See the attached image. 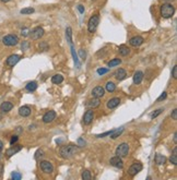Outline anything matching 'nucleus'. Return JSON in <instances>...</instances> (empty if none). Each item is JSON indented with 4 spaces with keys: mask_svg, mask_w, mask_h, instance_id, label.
<instances>
[{
    "mask_svg": "<svg viewBox=\"0 0 177 180\" xmlns=\"http://www.w3.org/2000/svg\"><path fill=\"white\" fill-rule=\"evenodd\" d=\"M18 140H19V136L17 134L15 135H12L11 136V140H10V144H14V143H17V142H18Z\"/></svg>",
    "mask_w": 177,
    "mask_h": 180,
    "instance_id": "79ce46f5",
    "label": "nucleus"
},
{
    "mask_svg": "<svg viewBox=\"0 0 177 180\" xmlns=\"http://www.w3.org/2000/svg\"><path fill=\"white\" fill-rule=\"evenodd\" d=\"M17 131H18V132H21V131H22L21 127H18V129H17Z\"/></svg>",
    "mask_w": 177,
    "mask_h": 180,
    "instance_id": "864d4df0",
    "label": "nucleus"
},
{
    "mask_svg": "<svg viewBox=\"0 0 177 180\" xmlns=\"http://www.w3.org/2000/svg\"><path fill=\"white\" fill-rule=\"evenodd\" d=\"M141 170H142V164L139 162H136L129 167L128 174H129V176H131V177H135L136 175L138 174V172H140Z\"/></svg>",
    "mask_w": 177,
    "mask_h": 180,
    "instance_id": "423d86ee",
    "label": "nucleus"
},
{
    "mask_svg": "<svg viewBox=\"0 0 177 180\" xmlns=\"http://www.w3.org/2000/svg\"><path fill=\"white\" fill-rule=\"evenodd\" d=\"M78 145L79 146H84V145H85V142L83 141V139L82 138H80L78 140Z\"/></svg>",
    "mask_w": 177,
    "mask_h": 180,
    "instance_id": "de8ad7c7",
    "label": "nucleus"
},
{
    "mask_svg": "<svg viewBox=\"0 0 177 180\" xmlns=\"http://www.w3.org/2000/svg\"><path fill=\"white\" fill-rule=\"evenodd\" d=\"M143 37H141V36H133V37L130 38L129 44L131 46H133V47H139V46H141L143 44Z\"/></svg>",
    "mask_w": 177,
    "mask_h": 180,
    "instance_id": "4468645a",
    "label": "nucleus"
},
{
    "mask_svg": "<svg viewBox=\"0 0 177 180\" xmlns=\"http://www.w3.org/2000/svg\"><path fill=\"white\" fill-rule=\"evenodd\" d=\"M172 119H174V120H177V109H174V110L172 111Z\"/></svg>",
    "mask_w": 177,
    "mask_h": 180,
    "instance_id": "a18cd8bd",
    "label": "nucleus"
},
{
    "mask_svg": "<svg viewBox=\"0 0 177 180\" xmlns=\"http://www.w3.org/2000/svg\"><path fill=\"white\" fill-rule=\"evenodd\" d=\"M99 104H101L99 98H95V97H93L92 99H89V100H87V104H85V106H87L89 109H95V108L99 107Z\"/></svg>",
    "mask_w": 177,
    "mask_h": 180,
    "instance_id": "dca6fc26",
    "label": "nucleus"
},
{
    "mask_svg": "<svg viewBox=\"0 0 177 180\" xmlns=\"http://www.w3.org/2000/svg\"><path fill=\"white\" fill-rule=\"evenodd\" d=\"M91 94H92V96L95 97V98H101V97H103V96L105 95V90H104V87L102 86H96L92 90Z\"/></svg>",
    "mask_w": 177,
    "mask_h": 180,
    "instance_id": "f8f14e48",
    "label": "nucleus"
},
{
    "mask_svg": "<svg viewBox=\"0 0 177 180\" xmlns=\"http://www.w3.org/2000/svg\"><path fill=\"white\" fill-rule=\"evenodd\" d=\"M123 131H124V128L123 127H121V128H119V129H115L114 130V132H113V133H111V139H117L118 136H119L120 134H121V133H123Z\"/></svg>",
    "mask_w": 177,
    "mask_h": 180,
    "instance_id": "c756f323",
    "label": "nucleus"
},
{
    "mask_svg": "<svg viewBox=\"0 0 177 180\" xmlns=\"http://www.w3.org/2000/svg\"><path fill=\"white\" fill-rule=\"evenodd\" d=\"M144 78V73L142 71H137L133 74V84H136V85H138V84H140L142 82V80H143Z\"/></svg>",
    "mask_w": 177,
    "mask_h": 180,
    "instance_id": "6ab92c4d",
    "label": "nucleus"
},
{
    "mask_svg": "<svg viewBox=\"0 0 177 180\" xmlns=\"http://www.w3.org/2000/svg\"><path fill=\"white\" fill-rule=\"evenodd\" d=\"M12 108H13V104L10 102H3L0 106V109L2 112H9L10 110H12Z\"/></svg>",
    "mask_w": 177,
    "mask_h": 180,
    "instance_id": "412c9836",
    "label": "nucleus"
},
{
    "mask_svg": "<svg viewBox=\"0 0 177 180\" xmlns=\"http://www.w3.org/2000/svg\"><path fill=\"white\" fill-rule=\"evenodd\" d=\"M109 163H111V166H114V167L116 168H121L124 167V162L123 159H121V157H119V156H114V157H111V160H109Z\"/></svg>",
    "mask_w": 177,
    "mask_h": 180,
    "instance_id": "9b49d317",
    "label": "nucleus"
},
{
    "mask_svg": "<svg viewBox=\"0 0 177 180\" xmlns=\"http://www.w3.org/2000/svg\"><path fill=\"white\" fill-rule=\"evenodd\" d=\"M118 51H119V54L121 55V56H127V55L130 52L129 48L127 47L126 45H120L119 48H118Z\"/></svg>",
    "mask_w": 177,
    "mask_h": 180,
    "instance_id": "bb28decb",
    "label": "nucleus"
},
{
    "mask_svg": "<svg viewBox=\"0 0 177 180\" xmlns=\"http://www.w3.org/2000/svg\"><path fill=\"white\" fill-rule=\"evenodd\" d=\"M91 174L90 171L87 170V169H84L83 171H82V179L83 180H91Z\"/></svg>",
    "mask_w": 177,
    "mask_h": 180,
    "instance_id": "7c9ffc66",
    "label": "nucleus"
},
{
    "mask_svg": "<svg viewBox=\"0 0 177 180\" xmlns=\"http://www.w3.org/2000/svg\"><path fill=\"white\" fill-rule=\"evenodd\" d=\"M97 74L99 75H103V74H105V73H107L108 72V69H105V68H99V69H97Z\"/></svg>",
    "mask_w": 177,
    "mask_h": 180,
    "instance_id": "ea45409f",
    "label": "nucleus"
},
{
    "mask_svg": "<svg viewBox=\"0 0 177 180\" xmlns=\"http://www.w3.org/2000/svg\"><path fill=\"white\" fill-rule=\"evenodd\" d=\"M2 175H3V165L0 164V178L2 177Z\"/></svg>",
    "mask_w": 177,
    "mask_h": 180,
    "instance_id": "8fccbe9b",
    "label": "nucleus"
},
{
    "mask_svg": "<svg viewBox=\"0 0 177 180\" xmlns=\"http://www.w3.org/2000/svg\"><path fill=\"white\" fill-rule=\"evenodd\" d=\"M78 146L77 145H73V144H68V145H63V146L60 147L59 150V154L63 158H71L72 156L75 155L78 153Z\"/></svg>",
    "mask_w": 177,
    "mask_h": 180,
    "instance_id": "f257e3e1",
    "label": "nucleus"
},
{
    "mask_svg": "<svg viewBox=\"0 0 177 180\" xmlns=\"http://www.w3.org/2000/svg\"><path fill=\"white\" fill-rule=\"evenodd\" d=\"M51 82L54 84H60L63 82V76L61 74H55L51 78Z\"/></svg>",
    "mask_w": 177,
    "mask_h": 180,
    "instance_id": "a878e982",
    "label": "nucleus"
},
{
    "mask_svg": "<svg viewBox=\"0 0 177 180\" xmlns=\"http://www.w3.org/2000/svg\"><path fill=\"white\" fill-rule=\"evenodd\" d=\"M77 8H78V11L80 12L81 14H83V13H84V7L82 6V4H79V6L77 7Z\"/></svg>",
    "mask_w": 177,
    "mask_h": 180,
    "instance_id": "49530a36",
    "label": "nucleus"
},
{
    "mask_svg": "<svg viewBox=\"0 0 177 180\" xmlns=\"http://www.w3.org/2000/svg\"><path fill=\"white\" fill-rule=\"evenodd\" d=\"M2 43L3 45L9 46V47L15 46L19 44V37L17 35H14V34H8L2 38Z\"/></svg>",
    "mask_w": 177,
    "mask_h": 180,
    "instance_id": "7ed1b4c3",
    "label": "nucleus"
},
{
    "mask_svg": "<svg viewBox=\"0 0 177 180\" xmlns=\"http://www.w3.org/2000/svg\"><path fill=\"white\" fill-rule=\"evenodd\" d=\"M99 14H95L93 16H91L90 20H89V23H87V31L90 32V33H94L99 26Z\"/></svg>",
    "mask_w": 177,
    "mask_h": 180,
    "instance_id": "20e7f679",
    "label": "nucleus"
},
{
    "mask_svg": "<svg viewBox=\"0 0 177 180\" xmlns=\"http://www.w3.org/2000/svg\"><path fill=\"white\" fill-rule=\"evenodd\" d=\"M171 1H174V0H165V2H171Z\"/></svg>",
    "mask_w": 177,
    "mask_h": 180,
    "instance_id": "5fc2aeb1",
    "label": "nucleus"
},
{
    "mask_svg": "<svg viewBox=\"0 0 177 180\" xmlns=\"http://www.w3.org/2000/svg\"><path fill=\"white\" fill-rule=\"evenodd\" d=\"M163 110H164L163 108H159V109H156V110L153 112V114L151 115V118H152V119H154V118H156V117H157V116H160V115L162 114Z\"/></svg>",
    "mask_w": 177,
    "mask_h": 180,
    "instance_id": "72a5a7b5",
    "label": "nucleus"
},
{
    "mask_svg": "<svg viewBox=\"0 0 177 180\" xmlns=\"http://www.w3.org/2000/svg\"><path fill=\"white\" fill-rule=\"evenodd\" d=\"M115 78H116V80H118V81H123L124 79H126L127 76V72L125 69H118L117 71L115 72Z\"/></svg>",
    "mask_w": 177,
    "mask_h": 180,
    "instance_id": "aec40b11",
    "label": "nucleus"
},
{
    "mask_svg": "<svg viewBox=\"0 0 177 180\" xmlns=\"http://www.w3.org/2000/svg\"><path fill=\"white\" fill-rule=\"evenodd\" d=\"M66 38H67V42L71 44L72 43V28L70 26H68L66 28Z\"/></svg>",
    "mask_w": 177,
    "mask_h": 180,
    "instance_id": "c85d7f7f",
    "label": "nucleus"
},
{
    "mask_svg": "<svg viewBox=\"0 0 177 180\" xmlns=\"http://www.w3.org/2000/svg\"><path fill=\"white\" fill-rule=\"evenodd\" d=\"M3 148V142L2 141H0V153H1V151H2Z\"/></svg>",
    "mask_w": 177,
    "mask_h": 180,
    "instance_id": "603ef678",
    "label": "nucleus"
},
{
    "mask_svg": "<svg viewBox=\"0 0 177 180\" xmlns=\"http://www.w3.org/2000/svg\"><path fill=\"white\" fill-rule=\"evenodd\" d=\"M2 2H8V1H10V0H1Z\"/></svg>",
    "mask_w": 177,
    "mask_h": 180,
    "instance_id": "6e6d98bb",
    "label": "nucleus"
},
{
    "mask_svg": "<svg viewBox=\"0 0 177 180\" xmlns=\"http://www.w3.org/2000/svg\"><path fill=\"white\" fill-rule=\"evenodd\" d=\"M79 55H80V57H81L82 60H85L87 54H85V51H84L83 49H80V51H79Z\"/></svg>",
    "mask_w": 177,
    "mask_h": 180,
    "instance_id": "37998d69",
    "label": "nucleus"
},
{
    "mask_svg": "<svg viewBox=\"0 0 177 180\" xmlns=\"http://www.w3.org/2000/svg\"><path fill=\"white\" fill-rule=\"evenodd\" d=\"M31 37H32V39H39L41 37H43V35H44V28L41 26H37L35 27L32 32H31Z\"/></svg>",
    "mask_w": 177,
    "mask_h": 180,
    "instance_id": "9d476101",
    "label": "nucleus"
},
{
    "mask_svg": "<svg viewBox=\"0 0 177 180\" xmlns=\"http://www.w3.org/2000/svg\"><path fill=\"white\" fill-rule=\"evenodd\" d=\"M25 88H26V91H29V92H34V91H36V88H37V82L35 81L29 82V83L26 84Z\"/></svg>",
    "mask_w": 177,
    "mask_h": 180,
    "instance_id": "b1692460",
    "label": "nucleus"
},
{
    "mask_svg": "<svg viewBox=\"0 0 177 180\" xmlns=\"http://www.w3.org/2000/svg\"><path fill=\"white\" fill-rule=\"evenodd\" d=\"M128 153H129V145L126 142L120 143L117 146V148H116V152H115V154L117 156H119V157H121V158L126 157L128 155Z\"/></svg>",
    "mask_w": 177,
    "mask_h": 180,
    "instance_id": "39448f33",
    "label": "nucleus"
},
{
    "mask_svg": "<svg viewBox=\"0 0 177 180\" xmlns=\"http://www.w3.org/2000/svg\"><path fill=\"white\" fill-rule=\"evenodd\" d=\"M21 34L24 36V37H26V36H29V35H30V30H29V28H27V27H24V28H22V31H21Z\"/></svg>",
    "mask_w": 177,
    "mask_h": 180,
    "instance_id": "58836bf2",
    "label": "nucleus"
},
{
    "mask_svg": "<svg viewBox=\"0 0 177 180\" xmlns=\"http://www.w3.org/2000/svg\"><path fill=\"white\" fill-rule=\"evenodd\" d=\"M120 102H121V100H120L119 97H113V98H111L108 100L106 106H107L108 109H114V108H116L118 105H119Z\"/></svg>",
    "mask_w": 177,
    "mask_h": 180,
    "instance_id": "f3484780",
    "label": "nucleus"
},
{
    "mask_svg": "<svg viewBox=\"0 0 177 180\" xmlns=\"http://www.w3.org/2000/svg\"><path fill=\"white\" fill-rule=\"evenodd\" d=\"M93 118H94V112L93 110H91V109H89V110H87L85 112H84L83 115V123L84 124H90L92 121H93Z\"/></svg>",
    "mask_w": 177,
    "mask_h": 180,
    "instance_id": "ddd939ff",
    "label": "nucleus"
},
{
    "mask_svg": "<svg viewBox=\"0 0 177 180\" xmlns=\"http://www.w3.org/2000/svg\"><path fill=\"white\" fill-rule=\"evenodd\" d=\"M115 130V129H114ZM114 130H111V131H107V132H104V133H102V134H97L96 136L97 138H105V136H107V135H111L113 132H114Z\"/></svg>",
    "mask_w": 177,
    "mask_h": 180,
    "instance_id": "4c0bfd02",
    "label": "nucleus"
},
{
    "mask_svg": "<svg viewBox=\"0 0 177 180\" xmlns=\"http://www.w3.org/2000/svg\"><path fill=\"white\" fill-rule=\"evenodd\" d=\"M20 60H21V56L20 55H11V56H9V57L7 58L6 64L8 67H14Z\"/></svg>",
    "mask_w": 177,
    "mask_h": 180,
    "instance_id": "6e6552de",
    "label": "nucleus"
},
{
    "mask_svg": "<svg viewBox=\"0 0 177 180\" xmlns=\"http://www.w3.org/2000/svg\"><path fill=\"white\" fill-rule=\"evenodd\" d=\"M11 178L13 180H20L22 178V176H21L20 172H18V171H13V172L11 174Z\"/></svg>",
    "mask_w": 177,
    "mask_h": 180,
    "instance_id": "f704fd0d",
    "label": "nucleus"
},
{
    "mask_svg": "<svg viewBox=\"0 0 177 180\" xmlns=\"http://www.w3.org/2000/svg\"><path fill=\"white\" fill-rule=\"evenodd\" d=\"M38 48H39V50L46 51L49 49V46H48V44L46 42H41V44L38 45Z\"/></svg>",
    "mask_w": 177,
    "mask_h": 180,
    "instance_id": "473e14b6",
    "label": "nucleus"
},
{
    "mask_svg": "<svg viewBox=\"0 0 177 180\" xmlns=\"http://www.w3.org/2000/svg\"><path fill=\"white\" fill-rule=\"evenodd\" d=\"M31 112H32V110H31V108L29 106H22V107L19 108V115L21 117H29Z\"/></svg>",
    "mask_w": 177,
    "mask_h": 180,
    "instance_id": "a211bd4d",
    "label": "nucleus"
},
{
    "mask_svg": "<svg viewBox=\"0 0 177 180\" xmlns=\"http://www.w3.org/2000/svg\"><path fill=\"white\" fill-rule=\"evenodd\" d=\"M43 155H44V152H43L42 150H37V151H36L35 156H34V157H35V159H38L39 157H42Z\"/></svg>",
    "mask_w": 177,
    "mask_h": 180,
    "instance_id": "a19ab883",
    "label": "nucleus"
},
{
    "mask_svg": "<svg viewBox=\"0 0 177 180\" xmlns=\"http://www.w3.org/2000/svg\"><path fill=\"white\" fill-rule=\"evenodd\" d=\"M27 47H29V44H27L26 42H24L23 44H22V50H26Z\"/></svg>",
    "mask_w": 177,
    "mask_h": 180,
    "instance_id": "09e8293b",
    "label": "nucleus"
},
{
    "mask_svg": "<svg viewBox=\"0 0 177 180\" xmlns=\"http://www.w3.org/2000/svg\"><path fill=\"white\" fill-rule=\"evenodd\" d=\"M55 119H56V111L54 110L47 111V112H45L44 116H43V122L44 123H50L53 122Z\"/></svg>",
    "mask_w": 177,
    "mask_h": 180,
    "instance_id": "1a4fd4ad",
    "label": "nucleus"
},
{
    "mask_svg": "<svg viewBox=\"0 0 177 180\" xmlns=\"http://www.w3.org/2000/svg\"><path fill=\"white\" fill-rule=\"evenodd\" d=\"M22 150V146L21 145H14V144H12V146L10 147V148H8L6 152L7 154V157H11V156H13L14 154H17L18 152H20V151Z\"/></svg>",
    "mask_w": 177,
    "mask_h": 180,
    "instance_id": "2eb2a0df",
    "label": "nucleus"
},
{
    "mask_svg": "<svg viewBox=\"0 0 177 180\" xmlns=\"http://www.w3.org/2000/svg\"><path fill=\"white\" fill-rule=\"evenodd\" d=\"M173 140H174V143H177V133L176 132L174 133V138H173Z\"/></svg>",
    "mask_w": 177,
    "mask_h": 180,
    "instance_id": "3c124183",
    "label": "nucleus"
},
{
    "mask_svg": "<svg viewBox=\"0 0 177 180\" xmlns=\"http://www.w3.org/2000/svg\"><path fill=\"white\" fill-rule=\"evenodd\" d=\"M39 166H41V169L43 170V172H45V174H51L54 171V166L48 160H42L39 163Z\"/></svg>",
    "mask_w": 177,
    "mask_h": 180,
    "instance_id": "0eeeda50",
    "label": "nucleus"
},
{
    "mask_svg": "<svg viewBox=\"0 0 177 180\" xmlns=\"http://www.w3.org/2000/svg\"><path fill=\"white\" fill-rule=\"evenodd\" d=\"M70 45V48H71V55H72V57H73V60H75V66H77V68H80L81 67V63H80V61H79V58L78 56H77V54H75V46H73V44H69Z\"/></svg>",
    "mask_w": 177,
    "mask_h": 180,
    "instance_id": "4be33fe9",
    "label": "nucleus"
},
{
    "mask_svg": "<svg viewBox=\"0 0 177 180\" xmlns=\"http://www.w3.org/2000/svg\"><path fill=\"white\" fill-rule=\"evenodd\" d=\"M172 75H173V78H174V79L177 78V66L173 67V70H172Z\"/></svg>",
    "mask_w": 177,
    "mask_h": 180,
    "instance_id": "c03bdc74",
    "label": "nucleus"
},
{
    "mask_svg": "<svg viewBox=\"0 0 177 180\" xmlns=\"http://www.w3.org/2000/svg\"><path fill=\"white\" fill-rule=\"evenodd\" d=\"M154 162L156 163V165H164L166 163V157L161 154H156L154 157Z\"/></svg>",
    "mask_w": 177,
    "mask_h": 180,
    "instance_id": "5701e85b",
    "label": "nucleus"
},
{
    "mask_svg": "<svg viewBox=\"0 0 177 180\" xmlns=\"http://www.w3.org/2000/svg\"><path fill=\"white\" fill-rule=\"evenodd\" d=\"M175 13V8L171 2H165L161 6V15L164 19L172 18Z\"/></svg>",
    "mask_w": 177,
    "mask_h": 180,
    "instance_id": "f03ea898",
    "label": "nucleus"
},
{
    "mask_svg": "<svg viewBox=\"0 0 177 180\" xmlns=\"http://www.w3.org/2000/svg\"><path fill=\"white\" fill-rule=\"evenodd\" d=\"M34 11H35V10H34L33 8H23V9L20 11V13H21V14H32V13H34Z\"/></svg>",
    "mask_w": 177,
    "mask_h": 180,
    "instance_id": "2f4dec72",
    "label": "nucleus"
},
{
    "mask_svg": "<svg viewBox=\"0 0 177 180\" xmlns=\"http://www.w3.org/2000/svg\"><path fill=\"white\" fill-rule=\"evenodd\" d=\"M166 97H167V93L166 92H163L161 95L157 97V99H156V103H160L162 102V100H164V99H166Z\"/></svg>",
    "mask_w": 177,
    "mask_h": 180,
    "instance_id": "c9c22d12",
    "label": "nucleus"
},
{
    "mask_svg": "<svg viewBox=\"0 0 177 180\" xmlns=\"http://www.w3.org/2000/svg\"><path fill=\"white\" fill-rule=\"evenodd\" d=\"M105 88H106V91H107L108 93H113V92H115V90H116V84H115L114 82L108 81L107 83H106Z\"/></svg>",
    "mask_w": 177,
    "mask_h": 180,
    "instance_id": "393cba45",
    "label": "nucleus"
},
{
    "mask_svg": "<svg viewBox=\"0 0 177 180\" xmlns=\"http://www.w3.org/2000/svg\"><path fill=\"white\" fill-rule=\"evenodd\" d=\"M120 63H121V59H119V58H114V59H111V61L107 63V64H108V67H109V68H111V67L119 66Z\"/></svg>",
    "mask_w": 177,
    "mask_h": 180,
    "instance_id": "cd10ccee",
    "label": "nucleus"
},
{
    "mask_svg": "<svg viewBox=\"0 0 177 180\" xmlns=\"http://www.w3.org/2000/svg\"><path fill=\"white\" fill-rule=\"evenodd\" d=\"M169 160H171V163L173 165H177V154H174V153L172 154Z\"/></svg>",
    "mask_w": 177,
    "mask_h": 180,
    "instance_id": "e433bc0d",
    "label": "nucleus"
}]
</instances>
